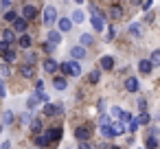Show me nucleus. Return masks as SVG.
I'll return each mask as SVG.
<instances>
[{
    "mask_svg": "<svg viewBox=\"0 0 160 149\" xmlns=\"http://www.w3.org/2000/svg\"><path fill=\"white\" fill-rule=\"evenodd\" d=\"M0 129H2V125H0Z\"/></svg>",
    "mask_w": 160,
    "mask_h": 149,
    "instance_id": "51",
    "label": "nucleus"
},
{
    "mask_svg": "<svg viewBox=\"0 0 160 149\" xmlns=\"http://www.w3.org/2000/svg\"><path fill=\"white\" fill-rule=\"evenodd\" d=\"M59 68H62V72H64V75H68V77H70V68H68V62H66V64H59Z\"/></svg>",
    "mask_w": 160,
    "mask_h": 149,
    "instance_id": "39",
    "label": "nucleus"
},
{
    "mask_svg": "<svg viewBox=\"0 0 160 149\" xmlns=\"http://www.w3.org/2000/svg\"><path fill=\"white\" fill-rule=\"evenodd\" d=\"M9 48H11V44H9V42L0 40V53H5V51H9Z\"/></svg>",
    "mask_w": 160,
    "mask_h": 149,
    "instance_id": "36",
    "label": "nucleus"
},
{
    "mask_svg": "<svg viewBox=\"0 0 160 149\" xmlns=\"http://www.w3.org/2000/svg\"><path fill=\"white\" fill-rule=\"evenodd\" d=\"M75 2H77V5H81V2H83V0H75Z\"/></svg>",
    "mask_w": 160,
    "mask_h": 149,
    "instance_id": "50",
    "label": "nucleus"
},
{
    "mask_svg": "<svg viewBox=\"0 0 160 149\" xmlns=\"http://www.w3.org/2000/svg\"><path fill=\"white\" fill-rule=\"evenodd\" d=\"M2 55V59L7 62V64H11V62H16V51L13 48H9V51H5V53H0Z\"/></svg>",
    "mask_w": 160,
    "mask_h": 149,
    "instance_id": "18",
    "label": "nucleus"
},
{
    "mask_svg": "<svg viewBox=\"0 0 160 149\" xmlns=\"http://www.w3.org/2000/svg\"><path fill=\"white\" fill-rule=\"evenodd\" d=\"M35 105H38V94H33V97L29 99V103H27V110H29V112H33V110H35Z\"/></svg>",
    "mask_w": 160,
    "mask_h": 149,
    "instance_id": "25",
    "label": "nucleus"
},
{
    "mask_svg": "<svg viewBox=\"0 0 160 149\" xmlns=\"http://www.w3.org/2000/svg\"><path fill=\"white\" fill-rule=\"evenodd\" d=\"M90 20H92V27H94V31H103V29H105V22H103L105 18H103L101 13H92V18H90Z\"/></svg>",
    "mask_w": 160,
    "mask_h": 149,
    "instance_id": "2",
    "label": "nucleus"
},
{
    "mask_svg": "<svg viewBox=\"0 0 160 149\" xmlns=\"http://www.w3.org/2000/svg\"><path fill=\"white\" fill-rule=\"evenodd\" d=\"M132 2H134V5H140V2H142V0H132Z\"/></svg>",
    "mask_w": 160,
    "mask_h": 149,
    "instance_id": "49",
    "label": "nucleus"
},
{
    "mask_svg": "<svg viewBox=\"0 0 160 149\" xmlns=\"http://www.w3.org/2000/svg\"><path fill=\"white\" fill-rule=\"evenodd\" d=\"M40 149H44V147H40Z\"/></svg>",
    "mask_w": 160,
    "mask_h": 149,
    "instance_id": "53",
    "label": "nucleus"
},
{
    "mask_svg": "<svg viewBox=\"0 0 160 149\" xmlns=\"http://www.w3.org/2000/svg\"><path fill=\"white\" fill-rule=\"evenodd\" d=\"M110 129H112V136H121L125 132V125L123 123H110Z\"/></svg>",
    "mask_w": 160,
    "mask_h": 149,
    "instance_id": "14",
    "label": "nucleus"
},
{
    "mask_svg": "<svg viewBox=\"0 0 160 149\" xmlns=\"http://www.w3.org/2000/svg\"><path fill=\"white\" fill-rule=\"evenodd\" d=\"M129 35L132 37H140V27L138 24H129Z\"/></svg>",
    "mask_w": 160,
    "mask_h": 149,
    "instance_id": "24",
    "label": "nucleus"
},
{
    "mask_svg": "<svg viewBox=\"0 0 160 149\" xmlns=\"http://www.w3.org/2000/svg\"><path fill=\"white\" fill-rule=\"evenodd\" d=\"M31 129H33V132H40V129H42V121H40V118H33V121H31Z\"/></svg>",
    "mask_w": 160,
    "mask_h": 149,
    "instance_id": "31",
    "label": "nucleus"
},
{
    "mask_svg": "<svg viewBox=\"0 0 160 149\" xmlns=\"http://www.w3.org/2000/svg\"><path fill=\"white\" fill-rule=\"evenodd\" d=\"M138 127H140V123H138V118H129V129H132V132H136Z\"/></svg>",
    "mask_w": 160,
    "mask_h": 149,
    "instance_id": "35",
    "label": "nucleus"
},
{
    "mask_svg": "<svg viewBox=\"0 0 160 149\" xmlns=\"http://www.w3.org/2000/svg\"><path fill=\"white\" fill-rule=\"evenodd\" d=\"M27 59H29V64H35L38 62V55L35 53H27Z\"/></svg>",
    "mask_w": 160,
    "mask_h": 149,
    "instance_id": "38",
    "label": "nucleus"
},
{
    "mask_svg": "<svg viewBox=\"0 0 160 149\" xmlns=\"http://www.w3.org/2000/svg\"><path fill=\"white\" fill-rule=\"evenodd\" d=\"M16 18H18V13H16V11H7V13H5V20H7V22H13Z\"/></svg>",
    "mask_w": 160,
    "mask_h": 149,
    "instance_id": "33",
    "label": "nucleus"
},
{
    "mask_svg": "<svg viewBox=\"0 0 160 149\" xmlns=\"http://www.w3.org/2000/svg\"><path fill=\"white\" fill-rule=\"evenodd\" d=\"M121 112H123L121 107H112V116H116V118H118V116H121Z\"/></svg>",
    "mask_w": 160,
    "mask_h": 149,
    "instance_id": "44",
    "label": "nucleus"
},
{
    "mask_svg": "<svg viewBox=\"0 0 160 149\" xmlns=\"http://www.w3.org/2000/svg\"><path fill=\"white\" fill-rule=\"evenodd\" d=\"M79 40H81V46H88V44H92V35H90V33H83Z\"/></svg>",
    "mask_w": 160,
    "mask_h": 149,
    "instance_id": "26",
    "label": "nucleus"
},
{
    "mask_svg": "<svg viewBox=\"0 0 160 149\" xmlns=\"http://www.w3.org/2000/svg\"><path fill=\"white\" fill-rule=\"evenodd\" d=\"M42 88H44V81L38 79V81H35V90H42Z\"/></svg>",
    "mask_w": 160,
    "mask_h": 149,
    "instance_id": "47",
    "label": "nucleus"
},
{
    "mask_svg": "<svg viewBox=\"0 0 160 149\" xmlns=\"http://www.w3.org/2000/svg\"><path fill=\"white\" fill-rule=\"evenodd\" d=\"M156 147H158V138L156 136H149L147 138V149H156Z\"/></svg>",
    "mask_w": 160,
    "mask_h": 149,
    "instance_id": "28",
    "label": "nucleus"
},
{
    "mask_svg": "<svg viewBox=\"0 0 160 149\" xmlns=\"http://www.w3.org/2000/svg\"><path fill=\"white\" fill-rule=\"evenodd\" d=\"M114 35H116V29H114V27H110V31H108V37H105V42L114 40Z\"/></svg>",
    "mask_w": 160,
    "mask_h": 149,
    "instance_id": "37",
    "label": "nucleus"
},
{
    "mask_svg": "<svg viewBox=\"0 0 160 149\" xmlns=\"http://www.w3.org/2000/svg\"><path fill=\"white\" fill-rule=\"evenodd\" d=\"M75 136H77L79 140H90V127H88V125H81V127H77Z\"/></svg>",
    "mask_w": 160,
    "mask_h": 149,
    "instance_id": "3",
    "label": "nucleus"
},
{
    "mask_svg": "<svg viewBox=\"0 0 160 149\" xmlns=\"http://www.w3.org/2000/svg\"><path fill=\"white\" fill-rule=\"evenodd\" d=\"M53 86H55V90H66V79L64 77H55L53 79Z\"/></svg>",
    "mask_w": 160,
    "mask_h": 149,
    "instance_id": "21",
    "label": "nucleus"
},
{
    "mask_svg": "<svg viewBox=\"0 0 160 149\" xmlns=\"http://www.w3.org/2000/svg\"><path fill=\"white\" fill-rule=\"evenodd\" d=\"M68 68H70V75H72V77H79V75H81V66L77 64V59H75V62L70 59V62H68Z\"/></svg>",
    "mask_w": 160,
    "mask_h": 149,
    "instance_id": "12",
    "label": "nucleus"
},
{
    "mask_svg": "<svg viewBox=\"0 0 160 149\" xmlns=\"http://www.w3.org/2000/svg\"><path fill=\"white\" fill-rule=\"evenodd\" d=\"M44 112H46L48 116H55V114H62V107H59V105H53V103H46Z\"/></svg>",
    "mask_w": 160,
    "mask_h": 149,
    "instance_id": "13",
    "label": "nucleus"
},
{
    "mask_svg": "<svg viewBox=\"0 0 160 149\" xmlns=\"http://www.w3.org/2000/svg\"><path fill=\"white\" fill-rule=\"evenodd\" d=\"M2 40H5V42H9V44H13V40H16V33L7 29V31H2Z\"/></svg>",
    "mask_w": 160,
    "mask_h": 149,
    "instance_id": "23",
    "label": "nucleus"
},
{
    "mask_svg": "<svg viewBox=\"0 0 160 149\" xmlns=\"http://www.w3.org/2000/svg\"><path fill=\"white\" fill-rule=\"evenodd\" d=\"M70 55H72V59H83V57H86V46H75V48H70Z\"/></svg>",
    "mask_w": 160,
    "mask_h": 149,
    "instance_id": "7",
    "label": "nucleus"
},
{
    "mask_svg": "<svg viewBox=\"0 0 160 149\" xmlns=\"http://www.w3.org/2000/svg\"><path fill=\"white\" fill-rule=\"evenodd\" d=\"M151 2H153V0H145V2H142V11H149L151 9Z\"/></svg>",
    "mask_w": 160,
    "mask_h": 149,
    "instance_id": "43",
    "label": "nucleus"
},
{
    "mask_svg": "<svg viewBox=\"0 0 160 149\" xmlns=\"http://www.w3.org/2000/svg\"><path fill=\"white\" fill-rule=\"evenodd\" d=\"M33 72H35L33 64H24V66H20V75H22L24 79H31V77H33Z\"/></svg>",
    "mask_w": 160,
    "mask_h": 149,
    "instance_id": "5",
    "label": "nucleus"
},
{
    "mask_svg": "<svg viewBox=\"0 0 160 149\" xmlns=\"http://www.w3.org/2000/svg\"><path fill=\"white\" fill-rule=\"evenodd\" d=\"M149 62H151V66H158V64H160V51H153Z\"/></svg>",
    "mask_w": 160,
    "mask_h": 149,
    "instance_id": "27",
    "label": "nucleus"
},
{
    "mask_svg": "<svg viewBox=\"0 0 160 149\" xmlns=\"http://www.w3.org/2000/svg\"><path fill=\"white\" fill-rule=\"evenodd\" d=\"M138 123H140V125H147V123H149V114H147V112H140V116H138Z\"/></svg>",
    "mask_w": 160,
    "mask_h": 149,
    "instance_id": "32",
    "label": "nucleus"
},
{
    "mask_svg": "<svg viewBox=\"0 0 160 149\" xmlns=\"http://www.w3.org/2000/svg\"><path fill=\"white\" fill-rule=\"evenodd\" d=\"M59 42H62V33H59V31H51V33H48V44L57 46Z\"/></svg>",
    "mask_w": 160,
    "mask_h": 149,
    "instance_id": "10",
    "label": "nucleus"
},
{
    "mask_svg": "<svg viewBox=\"0 0 160 149\" xmlns=\"http://www.w3.org/2000/svg\"><path fill=\"white\" fill-rule=\"evenodd\" d=\"M13 27H16V31L24 33V31H27V20H24V18H16V20H13Z\"/></svg>",
    "mask_w": 160,
    "mask_h": 149,
    "instance_id": "15",
    "label": "nucleus"
},
{
    "mask_svg": "<svg viewBox=\"0 0 160 149\" xmlns=\"http://www.w3.org/2000/svg\"><path fill=\"white\" fill-rule=\"evenodd\" d=\"M118 118H121V123L125 125V123H129V118H132V114H129V112H121V116H118Z\"/></svg>",
    "mask_w": 160,
    "mask_h": 149,
    "instance_id": "34",
    "label": "nucleus"
},
{
    "mask_svg": "<svg viewBox=\"0 0 160 149\" xmlns=\"http://www.w3.org/2000/svg\"><path fill=\"white\" fill-rule=\"evenodd\" d=\"M51 142H53V138H51V132H46V134L38 136V147H46V145H51Z\"/></svg>",
    "mask_w": 160,
    "mask_h": 149,
    "instance_id": "9",
    "label": "nucleus"
},
{
    "mask_svg": "<svg viewBox=\"0 0 160 149\" xmlns=\"http://www.w3.org/2000/svg\"><path fill=\"white\" fill-rule=\"evenodd\" d=\"M138 110H140V112L147 110V101H145V99H138Z\"/></svg>",
    "mask_w": 160,
    "mask_h": 149,
    "instance_id": "41",
    "label": "nucleus"
},
{
    "mask_svg": "<svg viewBox=\"0 0 160 149\" xmlns=\"http://www.w3.org/2000/svg\"><path fill=\"white\" fill-rule=\"evenodd\" d=\"M57 68H59V64H57L55 59H46V62H44V70H46V72H55Z\"/></svg>",
    "mask_w": 160,
    "mask_h": 149,
    "instance_id": "16",
    "label": "nucleus"
},
{
    "mask_svg": "<svg viewBox=\"0 0 160 149\" xmlns=\"http://www.w3.org/2000/svg\"><path fill=\"white\" fill-rule=\"evenodd\" d=\"M90 81H92V83L99 81V70H92V72H90Z\"/></svg>",
    "mask_w": 160,
    "mask_h": 149,
    "instance_id": "40",
    "label": "nucleus"
},
{
    "mask_svg": "<svg viewBox=\"0 0 160 149\" xmlns=\"http://www.w3.org/2000/svg\"><path fill=\"white\" fill-rule=\"evenodd\" d=\"M125 90H127V92H138V79L127 77V79H125Z\"/></svg>",
    "mask_w": 160,
    "mask_h": 149,
    "instance_id": "6",
    "label": "nucleus"
},
{
    "mask_svg": "<svg viewBox=\"0 0 160 149\" xmlns=\"http://www.w3.org/2000/svg\"><path fill=\"white\" fill-rule=\"evenodd\" d=\"M35 16H38V9H35V7H31V5H27V7L22 9V18H24V20H33Z\"/></svg>",
    "mask_w": 160,
    "mask_h": 149,
    "instance_id": "4",
    "label": "nucleus"
},
{
    "mask_svg": "<svg viewBox=\"0 0 160 149\" xmlns=\"http://www.w3.org/2000/svg\"><path fill=\"white\" fill-rule=\"evenodd\" d=\"M0 5H2V9H9V5H11V0H0Z\"/></svg>",
    "mask_w": 160,
    "mask_h": 149,
    "instance_id": "46",
    "label": "nucleus"
},
{
    "mask_svg": "<svg viewBox=\"0 0 160 149\" xmlns=\"http://www.w3.org/2000/svg\"><path fill=\"white\" fill-rule=\"evenodd\" d=\"M101 68H103V70H112V68H114V59H112V57H103V59H101Z\"/></svg>",
    "mask_w": 160,
    "mask_h": 149,
    "instance_id": "20",
    "label": "nucleus"
},
{
    "mask_svg": "<svg viewBox=\"0 0 160 149\" xmlns=\"http://www.w3.org/2000/svg\"><path fill=\"white\" fill-rule=\"evenodd\" d=\"M114 149H118V147H114Z\"/></svg>",
    "mask_w": 160,
    "mask_h": 149,
    "instance_id": "52",
    "label": "nucleus"
},
{
    "mask_svg": "<svg viewBox=\"0 0 160 149\" xmlns=\"http://www.w3.org/2000/svg\"><path fill=\"white\" fill-rule=\"evenodd\" d=\"M110 16H112L114 20H121V18H123V9H121L118 5H114V7L110 9Z\"/></svg>",
    "mask_w": 160,
    "mask_h": 149,
    "instance_id": "19",
    "label": "nucleus"
},
{
    "mask_svg": "<svg viewBox=\"0 0 160 149\" xmlns=\"http://www.w3.org/2000/svg\"><path fill=\"white\" fill-rule=\"evenodd\" d=\"M72 22H77V24L86 22V16H83V11H79V9H77V11L72 13Z\"/></svg>",
    "mask_w": 160,
    "mask_h": 149,
    "instance_id": "22",
    "label": "nucleus"
},
{
    "mask_svg": "<svg viewBox=\"0 0 160 149\" xmlns=\"http://www.w3.org/2000/svg\"><path fill=\"white\" fill-rule=\"evenodd\" d=\"M151 68H153V66H151V62H149V59H142V62L138 64V70H140L142 75H149V72H151Z\"/></svg>",
    "mask_w": 160,
    "mask_h": 149,
    "instance_id": "11",
    "label": "nucleus"
},
{
    "mask_svg": "<svg viewBox=\"0 0 160 149\" xmlns=\"http://www.w3.org/2000/svg\"><path fill=\"white\" fill-rule=\"evenodd\" d=\"M7 94V90H5V83H2V79H0V97H5Z\"/></svg>",
    "mask_w": 160,
    "mask_h": 149,
    "instance_id": "45",
    "label": "nucleus"
},
{
    "mask_svg": "<svg viewBox=\"0 0 160 149\" xmlns=\"http://www.w3.org/2000/svg\"><path fill=\"white\" fill-rule=\"evenodd\" d=\"M9 147H11V142L7 140V142H2V147H0V149H9Z\"/></svg>",
    "mask_w": 160,
    "mask_h": 149,
    "instance_id": "48",
    "label": "nucleus"
},
{
    "mask_svg": "<svg viewBox=\"0 0 160 149\" xmlns=\"http://www.w3.org/2000/svg\"><path fill=\"white\" fill-rule=\"evenodd\" d=\"M57 22H59V31H62V33H66V31L72 29V20H70V18H62V20H57Z\"/></svg>",
    "mask_w": 160,
    "mask_h": 149,
    "instance_id": "8",
    "label": "nucleus"
},
{
    "mask_svg": "<svg viewBox=\"0 0 160 149\" xmlns=\"http://www.w3.org/2000/svg\"><path fill=\"white\" fill-rule=\"evenodd\" d=\"M79 149H92V145L88 140H79Z\"/></svg>",
    "mask_w": 160,
    "mask_h": 149,
    "instance_id": "42",
    "label": "nucleus"
},
{
    "mask_svg": "<svg viewBox=\"0 0 160 149\" xmlns=\"http://www.w3.org/2000/svg\"><path fill=\"white\" fill-rule=\"evenodd\" d=\"M20 46H22V48H29V46H31V37H29V35H22V37H20Z\"/></svg>",
    "mask_w": 160,
    "mask_h": 149,
    "instance_id": "30",
    "label": "nucleus"
},
{
    "mask_svg": "<svg viewBox=\"0 0 160 149\" xmlns=\"http://www.w3.org/2000/svg\"><path fill=\"white\" fill-rule=\"evenodd\" d=\"M55 20H57V9H55V7H53V5H48V7H46V9H44V20H42V22H44V24H48V27H51V24H53V22H55Z\"/></svg>",
    "mask_w": 160,
    "mask_h": 149,
    "instance_id": "1",
    "label": "nucleus"
},
{
    "mask_svg": "<svg viewBox=\"0 0 160 149\" xmlns=\"http://www.w3.org/2000/svg\"><path fill=\"white\" fill-rule=\"evenodd\" d=\"M11 70H9V64L7 62H2V64H0V77H7Z\"/></svg>",
    "mask_w": 160,
    "mask_h": 149,
    "instance_id": "29",
    "label": "nucleus"
},
{
    "mask_svg": "<svg viewBox=\"0 0 160 149\" xmlns=\"http://www.w3.org/2000/svg\"><path fill=\"white\" fill-rule=\"evenodd\" d=\"M13 123V112L11 110H5L2 112V127H7V125H11Z\"/></svg>",
    "mask_w": 160,
    "mask_h": 149,
    "instance_id": "17",
    "label": "nucleus"
}]
</instances>
